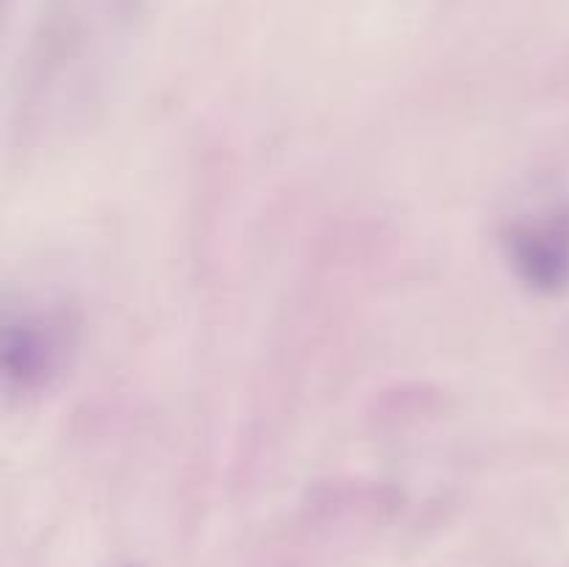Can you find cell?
Returning a JSON list of instances; mask_svg holds the SVG:
<instances>
[{
    "label": "cell",
    "instance_id": "6da1fadb",
    "mask_svg": "<svg viewBox=\"0 0 569 567\" xmlns=\"http://www.w3.org/2000/svg\"><path fill=\"white\" fill-rule=\"evenodd\" d=\"M78 342L67 309H26L9 315L0 331V372L9 395H39L61 378Z\"/></svg>",
    "mask_w": 569,
    "mask_h": 567
},
{
    "label": "cell",
    "instance_id": "7a4b0ae2",
    "mask_svg": "<svg viewBox=\"0 0 569 567\" xmlns=\"http://www.w3.org/2000/svg\"><path fill=\"white\" fill-rule=\"evenodd\" d=\"M503 256L526 289L537 295L565 292L569 287V203L515 217L503 231Z\"/></svg>",
    "mask_w": 569,
    "mask_h": 567
},
{
    "label": "cell",
    "instance_id": "3957f363",
    "mask_svg": "<svg viewBox=\"0 0 569 567\" xmlns=\"http://www.w3.org/2000/svg\"><path fill=\"white\" fill-rule=\"evenodd\" d=\"M122 567H139V565H122Z\"/></svg>",
    "mask_w": 569,
    "mask_h": 567
}]
</instances>
